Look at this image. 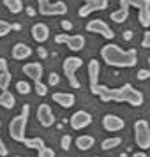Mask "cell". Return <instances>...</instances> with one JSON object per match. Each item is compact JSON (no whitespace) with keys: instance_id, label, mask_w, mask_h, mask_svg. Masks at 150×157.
<instances>
[{"instance_id":"cell-39","label":"cell","mask_w":150,"mask_h":157,"mask_svg":"<svg viewBox=\"0 0 150 157\" xmlns=\"http://www.w3.org/2000/svg\"><path fill=\"white\" fill-rule=\"evenodd\" d=\"M27 13H29V16H34V14H36V11H34L32 7H27Z\"/></svg>"},{"instance_id":"cell-35","label":"cell","mask_w":150,"mask_h":157,"mask_svg":"<svg viewBox=\"0 0 150 157\" xmlns=\"http://www.w3.org/2000/svg\"><path fill=\"white\" fill-rule=\"evenodd\" d=\"M7 154H9L7 147H6V143L2 141V138H0V155H2V157H6Z\"/></svg>"},{"instance_id":"cell-25","label":"cell","mask_w":150,"mask_h":157,"mask_svg":"<svg viewBox=\"0 0 150 157\" xmlns=\"http://www.w3.org/2000/svg\"><path fill=\"white\" fill-rule=\"evenodd\" d=\"M120 143H122V138H118V136H113V138H106L104 141L101 143V148H102V150H113V148H117Z\"/></svg>"},{"instance_id":"cell-3","label":"cell","mask_w":150,"mask_h":157,"mask_svg":"<svg viewBox=\"0 0 150 157\" xmlns=\"http://www.w3.org/2000/svg\"><path fill=\"white\" fill-rule=\"evenodd\" d=\"M29 115H30V106L23 104V111L18 117H14L11 124H9V136L14 141L21 143L25 140V132H27V122H29Z\"/></svg>"},{"instance_id":"cell-13","label":"cell","mask_w":150,"mask_h":157,"mask_svg":"<svg viewBox=\"0 0 150 157\" xmlns=\"http://www.w3.org/2000/svg\"><path fill=\"white\" fill-rule=\"evenodd\" d=\"M43 64H39V62H29V64L23 65V74L27 78L34 79V81L43 78Z\"/></svg>"},{"instance_id":"cell-18","label":"cell","mask_w":150,"mask_h":157,"mask_svg":"<svg viewBox=\"0 0 150 157\" xmlns=\"http://www.w3.org/2000/svg\"><path fill=\"white\" fill-rule=\"evenodd\" d=\"M94 143H95V140H94V136H90V134H81V136L76 138V147H78V150H81V152L90 150L94 147Z\"/></svg>"},{"instance_id":"cell-33","label":"cell","mask_w":150,"mask_h":157,"mask_svg":"<svg viewBox=\"0 0 150 157\" xmlns=\"http://www.w3.org/2000/svg\"><path fill=\"white\" fill-rule=\"evenodd\" d=\"M136 78L141 79V81H145V79H148V78H150V71H148V69H140Z\"/></svg>"},{"instance_id":"cell-37","label":"cell","mask_w":150,"mask_h":157,"mask_svg":"<svg viewBox=\"0 0 150 157\" xmlns=\"http://www.w3.org/2000/svg\"><path fill=\"white\" fill-rule=\"evenodd\" d=\"M4 69H7V60L0 57V71H4Z\"/></svg>"},{"instance_id":"cell-11","label":"cell","mask_w":150,"mask_h":157,"mask_svg":"<svg viewBox=\"0 0 150 157\" xmlns=\"http://www.w3.org/2000/svg\"><path fill=\"white\" fill-rule=\"evenodd\" d=\"M102 127L108 132H118V131H122L125 127V122L122 120L120 117H117V115L108 113L102 117Z\"/></svg>"},{"instance_id":"cell-4","label":"cell","mask_w":150,"mask_h":157,"mask_svg":"<svg viewBox=\"0 0 150 157\" xmlns=\"http://www.w3.org/2000/svg\"><path fill=\"white\" fill-rule=\"evenodd\" d=\"M81 65H83V60L79 57H67L64 60V64H62L65 78L69 79V83H71L72 88H79V86H81V83H79L78 78H76V71H78Z\"/></svg>"},{"instance_id":"cell-32","label":"cell","mask_w":150,"mask_h":157,"mask_svg":"<svg viewBox=\"0 0 150 157\" xmlns=\"http://www.w3.org/2000/svg\"><path fill=\"white\" fill-rule=\"evenodd\" d=\"M60 83V76H58L57 72H50V76H48V85L55 86Z\"/></svg>"},{"instance_id":"cell-8","label":"cell","mask_w":150,"mask_h":157,"mask_svg":"<svg viewBox=\"0 0 150 157\" xmlns=\"http://www.w3.org/2000/svg\"><path fill=\"white\" fill-rule=\"evenodd\" d=\"M87 30L94 32V34H99L104 39H113L115 37V32L110 29V25L104 20H92V21H88L87 23Z\"/></svg>"},{"instance_id":"cell-26","label":"cell","mask_w":150,"mask_h":157,"mask_svg":"<svg viewBox=\"0 0 150 157\" xmlns=\"http://www.w3.org/2000/svg\"><path fill=\"white\" fill-rule=\"evenodd\" d=\"M11 72L9 69H4V71H0V90H7L9 85H11Z\"/></svg>"},{"instance_id":"cell-2","label":"cell","mask_w":150,"mask_h":157,"mask_svg":"<svg viewBox=\"0 0 150 157\" xmlns=\"http://www.w3.org/2000/svg\"><path fill=\"white\" fill-rule=\"evenodd\" d=\"M101 57L111 67H134L138 64V53L134 48L122 50L117 44H106L101 48Z\"/></svg>"},{"instance_id":"cell-9","label":"cell","mask_w":150,"mask_h":157,"mask_svg":"<svg viewBox=\"0 0 150 157\" xmlns=\"http://www.w3.org/2000/svg\"><path fill=\"white\" fill-rule=\"evenodd\" d=\"M69 124H71V127L74 129V131H81V129L88 127V125L92 124V115L88 113V111L79 109L76 113H72V117L69 118Z\"/></svg>"},{"instance_id":"cell-42","label":"cell","mask_w":150,"mask_h":157,"mask_svg":"<svg viewBox=\"0 0 150 157\" xmlns=\"http://www.w3.org/2000/svg\"><path fill=\"white\" fill-rule=\"evenodd\" d=\"M0 127H2V122H0Z\"/></svg>"},{"instance_id":"cell-7","label":"cell","mask_w":150,"mask_h":157,"mask_svg":"<svg viewBox=\"0 0 150 157\" xmlns=\"http://www.w3.org/2000/svg\"><path fill=\"white\" fill-rule=\"evenodd\" d=\"M57 44H67V48L71 51H81L85 48V37L83 36H67V34H58L55 36Z\"/></svg>"},{"instance_id":"cell-23","label":"cell","mask_w":150,"mask_h":157,"mask_svg":"<svg viewBox=\"0 0 150 157\" xmlns=\"http://www.w3.org/2000/svg\"><path fill=\"white\" fill-rule=\"evenodd\" d=\"M138 21L141 23V27L148 29L150 27V6L148 7L138 9Z\"/></svg>"},{"instance_id":"cell-30","label":"cell","mask_w":150,"mask_h":157,"mask_svg":"<svg viewBox=\"0 0 150 157\" xmlns=\"http://www.w3.org/2000/svg\"><path fill=\"white\" fill-rule=\"evenodd\" d=\"M71 143H72V138L69 134L62 136V140H60V147H62V150H65V152H67V150L71 148Z\"/></svg>"},{"instance_id":"cell-31","label":"cell","mask_w":150,"mask_h":157,"mask_svg":"<svg viewBox=\"0 0 150 157\" xmlns=\"http://www.w3.org/2000/svg\"><path fill=\"white\" fill-rule=\"evenodd\" d=\"M11 25H9L7 21H4V20H0V37H4V36H7L9 32H11Z\"/></svg>"},{"instance_id":"cell-34","label":"cell","mask_w":150,"mask_h":157,"mask_svg":"<svg viewBox=\"0 0 150 157\" xmlns=\"http://www.w3.org/2000/svg\"><path fill=\"white\" fill-rule=\"evenodd\" d=\"M141 46H143V48H148V46H150V32H148V30H145V34H143Z\"/></svg>"},{"instance_id":"cell-28","label":"cell","mask_w":150,"mask_h":157,"mask_svg":"<svg viewBox=\"0 0 150 157\" xmlns=\"http://www.w3.org/2000/svg\"><path fill=\"white\" fill-rule=\"evenodd\" d=\"M36 92H37V95L44 97V95L48 94V85H44L41 79H37V81H36Z\"/></svg>"},{"instance_id":"cell-6","label":"cell","mask_w":150,"mask_h":157,"mask_svg":"<svg viewBox=\"0 0 150 157\" xmlns=\"http://www.w3.org/2000/svg\"><path fill=\"white\" fill-rule=\"evenodd\" d=\"M39 4V14L43 16H62L67 14V6L64 2H53L51 4L50 0H37Z\"/></svg>"},{"instance_id":"cell-12","label":"cell","mask_w":150,"mask_h":157,"mask_svg":"<svg viewBox=\"0 0 150 157\" xmlns=\"http://www.w3.org/2000/svg\"><path fill=\"white\" fill-rule=\"evenodd\" d=\"M37 120L43 127H51L55 122V115L51 111V108L48 104H39L37 108Z\"/></svg>"},{"instance_id":"cell-20","label":"cell","mask_w":150,"mask_h":157,"mask_svg":"<svg viewBox=\"0 0 150 157\" xmlns=\"http://www.w3.org/2000/svg\"><path fill=\"white\" fill-rule=\"evenodd\" d=\"M150 6V0H120V7H136V9H143V7H148Z\"/></svg>"},{"instance_id":"cell-10","label":"cell","mask_w":150,"mask_h":157,"mask_svg":"<svg viewBox=\"0 0 150 157\" xmlns=\"http://www.w3.org/2000/svg\"><path fill=\"white\" fill-rule=\"evenodd\" d=\"M85 6L79 7L78 16L79 18H87L88 14H92L94 11H102L108 7V0H83Z\"/></svg>"},{"instance_id":"cell-5","label":"cell","mask_w":150,"mask_h":157,"mask_svg":"<svg viewBox=\"0 0 150 157\" xmlns=\"http://www.w3.org/2000/svg\"><path fill=\"white\" fill-rule=\"evenodd\" d=\"M134 141L138 148L148 150L150 148V127L147 120H136L134 122Z\"/></svg>"},{"instance_id":"cell-21","label":"cell","mask_w":150,"mask_h":157,"mask_svg":"<svg viewBox=\"0 0 150 157\" xmlns=\"http://www.w3.org/2000/svg\"><path fill=\"white\" fill-rule=\"evenodd\" d=\"M127 18H129V9L127 7H120L118 11H113V13L110 14V20L115 21V23H124Z\"/></svg>"},{"instance_id":"cell-14","label":"cell","mask_w":150,"mask_h":157,"mask_svg":"<svg viewBox=\"0 0 150 157\" xmlns=\"http://www.w3.org/2000/svg\"><path fill=\"white\" fill-rule=\"evenodd\" d=\"M51 99L62 108H72L74 102H76V97H74V94H71V92H55L51 95Z\"/></svg>"},{"instance_id":"cell-24","label":"cell","mask_w":150,"mask_h":157,"mask_svg":"<svg viewBox=\"0 0 150 157\" xmlns=\"http://www.w3.org/2000/svg\"><path fill=\"white\" fill-rule=\"evenodd\" d=\"M4 6L9 9V13L13 14H20L23 11V2L21 0H4Z\"/></svg>"},{"instance_id":"cell-40","label":"cell","mask_w":150,"mask_h":157,"mask_svg":"<svg viewBox=\"0 0 150 157\" xmlns=\"http://www.w3.org/2000/svg\"><path fill=\"white\" fill-rule=\"evenodd\" d=\"M39 55H41V57H46V50H44V48H39Z\"/></svg>"},{"instance_id":"cell-19","label":"cell","mask_w":150,"mask_h":157,"mask_svg":"<svg viewBox=\"0 0 150 157\" xmlns=\"http://www.w3.org/2000/svg\"><path fill=\"white\" fill-rule=\"evenodd\" d=\"M16 104V97L13 95V94L7 90H2V94H0V106L6 108V109H13Z\"/></svg>"},{"instance_id":"cell-29","label":"cell","mask_w":150,"mask_h":157,"mask_svg":"<svg viewBox=\"0 0 150 157\" xmlns=\"http://www.w3.org/2000/svg\"><path fill=\"white\" fill-rule=\"evenodd\" d=\"M37 154H39V157H55V150L44 145L43 148H39V150H37Z\"/></svg>"},{"instance_id":"cell-38","label":"cell","mask_w":150,"mask_h":157,"mask_svg":"<svg viewBox=\"0 0 150 157\" xmlns=\"http://www.w3.org/2000/svg\"><path fill=\"white\" fill-rule=\"evenodd\" d=\"M134 157H147V150H140V152H136Z\"/></svg>"},{"instance_id":"cell-22","label":"cell","mask_w":150,"mask_h":157,"mask_svg":"<svg viewBox=\"0 0 150 157\" xmlns=\"http://www.w3.org/2000/svg\"><path fill=\"white\" fill-rule=\"evenodd\" d=\"M21 143L27 147V148H32V150H39V148L44 147V140L43 138H37V136L36 138H25Z\"/></svg>"},{"instance_id":"cell-41","label":"cell","mask_w":150,"mask_h":157,"mask_svg":"<svg viewBox=\"0 0 150 157\" xmlns=\"http://www.w3.org/2000/svg\"><path fill=\"white\" fill-rule=\"evenodd\" d=\"M124 37H125V39H127V41H129V39L133 37V32H125V34H124Z\"/></svg>"},{"instance_id":"cell-27","label":"cell","mask_w":150,"mask_h":157,"mask_svg":"<svg viewBox=\"0 0 150 157\" xmlns=\"http://www.w3.org/2000/svg\"><path fill=\"white\" fill-rule=\"evenodd\" d=\"M16 90L21 94V95H27V94H30L32 86H30L29 81H18V83H16Z\"/></svg>"},{"instance_id":"cell-1","label":"cell","mask_w":150,"mask_h":157,"mask_svg":"<svg viewBox=\"0 0 150 157\" xmlns=\"http://www.w3.org/2000/svg\"><path fill=\"white\" fill-rule=\"evenodd\" d=\"M90 92L94 95H99L101 101L104 102H110V101H115V102H129L131 106H141L143 104V94L140 90H136L131 83H124L118 88H108L106 85H101L97 83L95 86H90Z\"/></svg>"},{"instance_id":"cell-15","label":"cell","mask_w":150,"mask_h":157,"mask_svg":"<svg viewBox=\"0 0 150 157\" xmlns=\"http://www.w3.org/2000/svg\"><path fill=\"white\" fill-rule=\"evenodd\" d=\"M11 55H13L14 60H25V58H29L32 55V48L25 43H16L13 46V50H11Z\"/></svg>"},{"instance_id":"cell-16","label":"cell","mask_w":150,"mask_h":157,"mask_svg":"<svg viewBox=\"0 0 150 157\" xmlns=\"http://www.w3.org/2000/svg\"><path fill=\"white\" fill-rule=\"evenodd\" d=\"M32 37H34L36 43H44V41H48V37H50V29H48V25H44V23H36V25L32 27Z\"/></svg>"},{"instance_id":"cell-36","label":"cell","mask_w":150,"mask_h":157,"mask_svg":"<svg viewBox=\"0 0 150 157\" xmlns=\"http://www.w3.org/2000/svg\"><path fill=\"white\" fill-rule=\"evenodd\" d=\"M60 25H62V29H64V30H71V29H72V23H71V21H67V20H64V21L60 23Z\"/></svg>"},{"instance_id":"cell-17","label":"cell","mask_w":150,"mask_h":157,"mask_svg":"<svg viewBox=\"0 0 150 157\" xmlns=\"http://www.w3.org/2000/svg\"><path fill=\"white\" fill-rule=\"evenodd\" d=\"M99 71H101L99 62L95 58H92L88 62V81H90V86H95L99 83Z\"/></svg>"}]
</instances>
